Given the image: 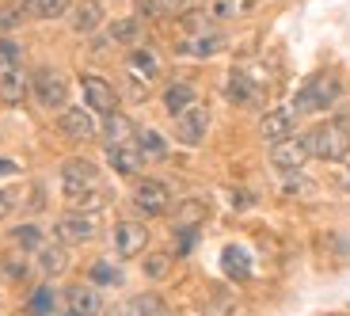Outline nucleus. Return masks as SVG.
Instances as JSON below:
<instances>
[{
    "label": "nucleus",
    "mask_w": 350,
    "mask_h": 316,
    "mask_svg": "<svg viewBox=\"0 0 350 316\" xmlns=\"http://www.w3.org/2000/svg\"><path fill=\"white\" fill-rule=\"evenodd\" d=\"M225 96H228V103H237V107H259L267 92H262V84L252 77V73L232 69L228 80H225Z\"/></svg>",
    "instance_id": "nucleus-11"
},
{
    "label": "nucleus",
    "mask_w": 350,
    "mask_h": 316,
    "mask_svg": "<svg viewBox=\"0 0 350 316\" xmlns=\"http://www.w3.org/2000/svg\"><path fill=\"white\" fill-rule=\"evenodd\" d=\"M65 308L77 313V316H99L103 313V301H99V293H96L92 282H77V286L65 290Z\"/></svg>",
    "instance_id": "nucleus-19"
},
{
    "label": "nucleus",
    "mask_w": 350,
    "mask_h": 316,
    "mask_svg": "<svg viewBox=\"0 0 350 316\" xmlns=\"http://www.w3.org/2000/svg\"><path fill=\"white\" fill-rule=\"evenodd\" d=\"M12 206H16V194H12V191H0V218H8Z\"/></svg>",
    "instance_id": "nucleus-39"
},
{
    "label": "nucleus",
    "mask_w": 350,
    "mask_h": 316,
    "mask_svg": "<svg viewBox=\"0 0 350 316\" xmlns=\"http://www.w3.org/2000/svg\"><path fill=\"white\" fill-rule=\"evenodd\" d=\"M96 233H99V218L88 213V210H69V213H62L57 225H53V237L62 240L65 248L69 244H88V240H96Z\"/></svg>",
    "instance_id": "nucleus-6"
},
{
    "label": "nucleus",
    "mask_w": 350,
    "mask_h": 316,
    "mask_svg": "<svg viewBox=\"0 0 350 316\" xmlns=\"http://www.w3.org/2000/svg\"><path fill=\"white\" fill-rule=\"evenodd\" d=\"M157 4H160V8H164V12H167V16H172V12H175V8H183L187 0H157Z\"/></svg>",
    "instance_id": "nucleus-41"
},
{
    "label": "nucleus",
    "mask_w": 350,
    "mask_h": 316,
    "mask_svg": "<svg viewBox=\"0 0 350 316\" xmlns=\"http://www.w3.org/2000/svg\"><path fill=\"white\" fill-rule=\"evenodd\" d=\"M107 164L114 176L137 179L145 172V153L137 149V141H122V145H107Z\"/></svg>",
    "instance_id": "nucleus-10"
},
{
    "label": "nucleus",
    "mask_w": 350,
    "mask_h": 316,
    "mask_svg": "<svg viewBox=\"0 0 350 316\" xmlns=\"http://www.w3.org/2000/svg\"><path fill=\"white\" fill-rule=\"evenodd\" d=\"M160 103H164V111L172 114V118H179V114H187L198 103V88H194L191 80H172L164 88V96H160Z\"/></svg>",
    "instance_id": "nucleus-18"
},
{
    "label": "nucleus",
    "mask_w": 350,
    "mask_h": 316,
    "mask_svg": "<svg viewBox=\"0 0 350 316\" xmlns=\"http://www.w3.org/2000/svg\"><path fill=\"white\" fill-rule=\"evenodd\" d=\"M316 160H327V164H339V160L350 157V118L335 114V118H324L316 122L308 133H301Z\"/></svg>",
    "instance_id": "nucleus-3"
},
{
    "label": "nucleus",
    "mask_w": 350,
    "mask_h": 316,
    "mask_svg": "<svg viewBox=\"0 0 350 316\" xmlns=\"http://www.w3.org/2000/svg\"><path fill=\"white\" fill-rule=\"evenodd\" d=\"M88 278H92V286H122V271L111 267L107 259H96L92 271H88Z\"/></svg>",
    "instance_id": "nucleus-31"
},
{
    "label": "nucleus",
    "mask_w": 350,
    "mask_h": 316,
    "mask_svg": "<svg viewBox=\"0 0 350 316\" xmlns=\"http://www.w3.org/2000/svg\"><path fill=\"white\" fill-rule=\"evenodd\" d=\"M62 191H65V198H69L72 210L96 213L99 206L111 202V191L99 183L96 164L84 160V157H72V160H65V164H62Z\"/></svg>",
    "instance_id": "nucleus-1"
},
{
    "label": "nucleus",
    "mask_w": 350,
    "mask_h": 316,
    "mask_svg": "<svg viewBox=\"0 0 350 316\" xmlns=\"http://www.w3.org/2000/svg\"><path fill=\"white\" fill-rule=\"evenodd\" d=\"M23 23V8H0V31H16V27Z\"/></svg>",
    "instance_id": "nucleus-37"
},
{
    "label": "nucleus",
    "mask_w": 350,
    "mask_h": 316,
    "mask_svg": "<svg viewBox=\"0 0 350 316\" xmlns=\"http://www.w3.org/2000/svg\"><path fill=\"white\" fill-rule=\"evenodd\" d=\"M126 69H130L133 80H141V84H152V80H160L164 65H160V53H157V50H149V46H133L130 57H126Z\"/></svg>",
    "instance_id": "nucleus-16"
},
{
    "label": "nucleus",
    "mask_w": 350,
    "mask_h": 316,
    "mask_svg": "<svg viewBox=\"0 0 350 316\" xmlns=\"http://www.w3.org/2000/svg\"><path fill=\"white\" fill-rule=\"evenodd\" d=\"M62 316H77V313H69V308H65V313H62Z\"/></svg>",
    "instance_id": "nucleus-43"
},
{
    "label": "nucleus",
    "mask_w": 350,
    "mask_h": 316,
    "mask_svg": "<svg viewBox=\"0 0 350 316\" xmlns=\"http://www.w3.org/2000/svg\"><path fill=\"white\" fill-rule=\"evenodd\" d=\"M167 271H172V259H167L164 252H157V255H149V259H145V278L160 282V278H167Z\"/></svg>",
    "instance_id": "nucleus-34"
},
{
    "label": "nucleus",
    "mask_w": 350,
    "mask_h": 316,
    "mask_svg": "<svg viewBox=\"0 0 350 316\" xmlns=\"http://www.w3.org/2000/svg\"><path fill=\"white\" fill-rule=\"evenodd\" d=\"M262 0H206V16L221 19V23H232V19H244L259 8Z\"/></svg>",
    "instance_id": "nucleus-21"
},
{
    "label": "nucleus",
    "mask_w": 350,
    "mask_h": 316,
    "mask_svg": "<svg viewBox=\"0 0 350 316\" xmlns=\"http://www.w3.org/2000/svg\"><path fill=\"white\" fill-rule=\"evenodd\" d=\"M293 126H297V111L293 107H274V111H267L259 118V137L267 145H274V141L293 137Z\"/></svg>",
    "instance_id": "nucleus-14"
},
{
    "label": "nucleus",
    "mask_w": 350,
    "mask_h": 316,
    "mask_svg": "<svg viewBox=\"0 0 350 316\" xmlns=\"http://www.w3.org/2000/svg\"><path fill=\"white\" fill-rule=\"evenodd\" d=\"M103 19H107V8L99 0H80V4L69 8V27L77 35H96L99 27H103Z\"/></svg>",
    "instance_id": "nucleus-17"
},
{
    "label": "nucleus",
    "mask_w": 350,
    "mask_h": 316,
    "mask_svg": "<svg viewBox=\"0 0 350 316\" xmlns=\"http://www.w3.org/2000/svg\"><path fill=\"white\" fill-rule=\"evenodd\" d=\"M133 118H126V114H107L103 118V141L107 145H122V141H133Z\"/></svg>",
    "instance_id": "nucleus-26"
},
{
    "label": "nucleus",
    "mask_w": 350,
    "mask_h": 316,
    "mask_svg": "<svg viewBox=\"0 0 350 316\" xmlns=\"http://www.w3.org/2000/svg\"><path fill=\"white\" fill-rule=\"evenodd\" d=\"M0 69H4V65H0Z\"/></svg>",
    "instance_id": "nucleus-44"
},
{
    "label": "nucleus",
    "mask_w": 350,
    "mask_h": 316,
    "mask_svg": "<svg viewBox=\"0 0 350 316\" xmlns=\"http://www.w3.org/2000/svg\"><path fill=\"white\" fill-rule=\"evenodd\" d=\"M57 133L69 141H92L99 130H96L92 111H84V107H65V111H57Z\"/></svg>",
    "instance_id": "nucleus-13"
},
{
    "label": "nucleus",
    "mask_w": 350,
    "mask_h": 316,
    "mask_svg": "<svg viewBox=\"0 0 350 316\" xmlns=\"http://www.w3.org/2000/svg\"><path fill=\"white\" fill-rule=\"evenodd\" d=\"M16 172H19L16 160H4V157H0V176H16Z\"/></svg>",
    "instance_id": "nucleus-40"
},
{
    "label": "nucleus",
    "mask_w": 350,
    "mask_h": 316,
    "mask_svg": "<svg viewBox=\"0 0 350 316\" xmlns=\"http://www.w3.org/2000/svg\"><path fill=\"white\" fill-rule=\"evenodd\" d=\"M133 12H137V19H164L167 16L157 0H133Z\"/></svg>",
    "instance_id": "nucleus-36"
},
{
    "label": "nucleus",
    "mask_w": 350,
    "mask_h": 316,
    "mask_svg": "<svg viewBox=\"0 0 350 316\" xmlns=\"http://www.w3.org/2000/svg\"><path fill=\"white\" fill-rule=\"evenodd\" d=\"M198 244V228H175V255H191Z\"/></svg>",
    "instance_id": "nucleus-35"
},
{
    "label": "nucleus",
    "mask_w": 350,
    "mask_h": 316,
    "mask_svg": "<svg viewBox=\"0 0 350 316\" xmlns=\"http://www.w3.org/2000/svg\"><path fill=\"white\" fill-rule=\"evenodd\" d=\"M0 274L8 282H23L27 274H31V267H27L23 255H8V259H0Z\"/></svg>",
    "instance_id": "nucleus-33"
},
{
    "label": "nucleus",
    "mask_w": 350,
    "mask_h": 316,
    "mask_svg": "<svg viewBox=\"0 0 350 316\" xmlns=\"http://www.w3.org/2000/svg\"><path fill=\"white\" fill-rule=\"evenodd\" d=\"M237 206H252V198H247V191H237V198H232Z\"/></svg>",
    "instance_id": "nucleus-42"
},
{
    "label": "nucleus",
    "mask_w": 350,
    "mask_h": 316,
    "mask_svg": "<svg viewBox=\"0 0 350 316\" xmlns=\"http://www.w3.org/2000/svg\"><path fill=\"white\" fill-rule=\"evenodd\" d=\"M27 92H31V77H27L19 65H4V69H0V99L16 107L27 99Z\"/></svg>",
    "instance_id": "nucleus-20"
},
{
    "label": "nucleus",
    "mask_w": 350,
    "mask_h": 316,
    "mask_svg": "<svg viewBox=\"0 0 350 316\" xmlns=\"http://www.w3.org/2000/svg\"><path fill=\"white\" fill-rule=\"evenodd\" d=\"M35 263H38V271H42L46 278H53V274H62L65 267H69V248H65L62 240L42 244V248L35 252Z\"/></svg>",
    "instance_id": "nucleus-23"
},
{
    "label": "nucleus",
    "mask_w": 350,
    "mask_h": 316,
    "mask_svg": "<svg viewBox=\"0 0 350 316\" xmlns=\"http://www.w3.org/2000/svg\"><path fill=\"white\" fill-rule=\"evenodd\" d=\"M27 316H57V293L50 286H35L27 298Z\"/></svg>",
    "instance_id": "nucleus-28"
},
{
    "label": "nucleus",
    "mask_w": 350,
    "mask_h": 316,
    "mask_svg": "<svg viewBox=\"0 0 350 316\" xmlns=\"http://www.w3.org/2000/svg\"><path fill=\"white\" fill-rule=\"evenodd\" d=\"M342 96H347V84H342L339 73H335V69H320V73H312V77L297 88L293 111H297V114H327V111H335V107L342 103Z\"/></svg>",
    "instance_id": "nucleus-2"
},
{
    "label": "nucleus",
    "mask_w": 350,
    "mask_h": 316,
    "mask_svg": "<svg viewBox=\"0 0 350 316\" xmlns=\"http://www.w3.org/2000/svg\"><path fill=\"white\" fill-rule=\"evenodd\" d=\"M122 316H167V305L157 293H137L122 305Z\"/></svg>",
    "instance_id": "nucleus-27"
},
{
    "label": "nucleus",
    "mask_w": 350,
    "mask_h": 316,
    "mask_svg": "<svg viewBox=\"0 0 350 316\" xmlns=\"http://www.w3.org/2000/svg\"><path fill=\"white\" fill-rule=\"evenodd\" d=\"M130 198H133V206H137L145 218H164V213L172 210V187H167L164 179L141 176L137 183H133Z\"/></svg>",
    "instance_id": "nucleus-5"
},
{
    "label": "nucleus",
    "mask_w": 350,
    "mask_h": 316,
    "mask_svg": "<svg viewBox=\"0 0 350 316\" xmlns=\"http://www.w3.org/2000/svg\"><path fill=\"white\" fill-rule=\"evenodd\" d=\"M225 46H228V38L210 27V31H198V35H183L175 42V53L179 57H194V62H206V57H217Z\"/></svg>",
    "instance_id": "nucleus-8"
},
{
    "label": "nucleus",
    "mask_w": 350,
    "mask_h": 316,
    "mask_svg": "<svg viewBox=\"0 0 350 316\" xmlns=\"http://www.w3.org/2000/svg\"><path fill=\"white\" fill-rule=\"evenodd\" d=\"M0 65H19V46H16V38H0Z\"/></svg>",
    "instance_id": "nucleus-38"
},
{
    "label": "nucleus",
    "mask_w": 350,
    "mask_h": 316,
    "mask_svg": "<svg viewBox=\"0 0 350 316\" xmlns=\"http://www.w3.org/2000/svg\"><path fill=\"white\" fill-rule=\"evenodd\" d=\"M12 240H16L23 252H38V248L46 244V240H42V228H38V225H19L16 233H12Z\"/></svg>",
    "instance_id": "nucleus-32"
},
{
    "label": "nucleus",
    "mask_w": 350,
    "mask_h": 316,
    "mask_svg": "<svg viewBox=\"0 0 350 316\" xmlns=\"http://www.w3.org/2000/svg\"><path fill=\"white\" fill-rule=\"evenodd\" d=\"M206 213H210V206L202 202V198H187V202L175 210V228H198L202 221H206Z\"/></svg>",
    "instance_id": "nucleus-29"
},
{
    "label": "nucleus",
    "mask_w": 350,
    "mask_h": 316,
    "mask_svg": "<svg viewBox=\"0 0 350 316\" xmlns=\"http://www.w3.org/2000/svg\"><path fill=\"white\" fill-rule=\"evenodd\" d=\"M221 271H225L228 282H247L252 278V255L240 244H228L225 252H221Z\"/></svg>",
    "instance_id": "nucleus-22"
},
{
    "label": "nucleus",
    "mask_w": 350,
    "mask_h": 316,
    "mask_svg": "<svg viewBox=\"0 0 350 316\" xmlns=\"http://www.w3.org/2000/svg\"><path fill=\"white\" fill-rule=\"evenodd\" d=\"M31 92H35V103L46 111H65V103H69V80L50 65H38L31 73Z\"/></svg>",
    "instance_id": "nucleus-4"
},
{
    "label": "nucleus",
    "mask_w": 350,
    "mask_h": 316,
    "mask_svg": "<svg viewBox=\"0 0 350 316\" xmlns=\"http://www.w3.org/2000/svg\"><path fill=\"white\" fill-rule=\"evenodd\" d=\"M19 8L31 19H62V16H69L72 0H19Z\"/></svg>",
    "instance_id": "nucleus-25"
},
{
    "label": "nucleus",
    "mask_w": 350,
    "mask_h": 316,
    "mask_svg": "<svg viewBox=\"0 0 350 316\" xmlns=\"http://www.w3.org/2000/svg\"><path fill=\"white\" fill-rule=\"evenodd\" d=\"M141 35H145V27H141L137 16H126V19H114L111 27H107V38H111V46H137Z\"/></svg>",
    "instance_id": "nucleus-24"
},
{
    "label": "nucleus",
    "mask_w": 350,
    "mask_h": 316,
    "mask_svg": "<svg viewBox=\"0 0 350 316\" xmlns=\"http://www.w3.org/2000/svg\"><path fill=\"white\" fill-rule=\"evenodd\" d=\"M80 92H84V103L92 107L96 114H103V118L118 111V92H114L103 77H92V73H84V77H80Z\"/></svg>",
    "instance_id": "nucleus-12"
},
{
    "label": "nucleus",
    "mask_w": 350,
    "mask_h": 316,
    "mask_svg": "<svg viewBox=\"0 0 350 316\" xmlns=\"http://www.w3.org/2000/svg\"><path fill=\"white\" fill-rule=\"evenodd\" d=\"M137 149L145 153V160H164L167 157V137L160 130H137Z\"/></svg>",
    "instance_id": "nucleus-30"
},
{
    "label": "nucleus",
    "mask_w": 350,
    "mask_h": 316,
    "mask_svg": "<svg viewBox=\"0 0 350 316\" xmlns=\"http://www.w3.org/2000/svg\"><path fill=\"white\" fill-rule=\"evenodd\" d=\"M308 145H305V137H286V141H274L271 145V168L274 172H282V176H301L305 172V164H308Z\"/></svg>",
    "instance_id": "nucleus-7"
},
{
    "label": "nucleus",
    "mask_w": 350,
    "mask_h": 316,
    "mask_svg": "<svg viewBox=\"0 0 350 316\" xmlns=\"http://www.w3.org/2000/svg\"><path fill=\"white\" fill-rule=\"evenodd\" d=\"M149 248V228L141 225V221H118L114 225V252L122 255V259H133Z\"/></svg>",
    "instance_id": "nucleus-15"
},
{
    "label": "nucleus",
    "mask_w": 350,
    "mask_h": 316,
    "mask_svg": "<svg viewBox=\"0 0 350 316\" xmlns=\"http://www.w3.org/2000/svg\"><path fill=\"white\" fill-rule=\"evenodd\" d=\"M206 133H210V111L202 103H194L187 114L175 118V141L187 145V149H198L202 141H206Z\"/></svg>",
    "instance_id": "nucleus-9"
}]
</instances>
